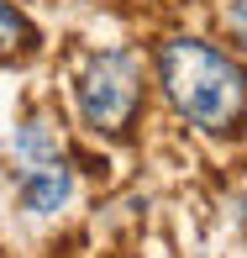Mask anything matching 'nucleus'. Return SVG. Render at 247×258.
I'll list each match as a JSON object with an SVG mask.
<instances>
[{
  "label": "nucleus",
  "mask_w": 247,
  "mask_h": 258,
  "mask_svg": "<svg viewBox=\"0 0 247 258\" xmlns=\"http://www.w3.org/2000/svg\"><path fill=\"white\" fill-rule=\"evenodd\" d=\"M158 79L174 111L210 137H231L242 121V69L195 37H169L158 48Z\"/></svg>",
  "instance_id": "1"
},
{
  "label": "nucleus",
  "mask_w": 247,
  "mask_h": 258,
  "mask_svg": "<svg viewBox=\"0 0 247 258\" xmlns=\"http://www.w3.org/2000/svg\"><path fill=\"white\" fill-rule=\"evenodd\" d=\"M137 105H142V63H137V53L111 48L79 74V116L95 132L121 137L137 121Z\"/></svg>",
  "instance_id": "2"
},
{
  "label": "nucleus",
  "mask_w": 247,
  "mask_h": 258,
  "mask_svg": "<svg viewBox=\"0 0 247 258\" xmlns=\"http://www.w3.org/2000/svg\"><path fill=\"white\" fill-rule=\"evenodd\" d=\"M16 195L32 216H58L74 195V174H68L63 153L53 158H21V179H16Z\"/></svg>",
  "instance_id": "3"
},
{
  "label": "nucleus",
  "mask_w": 247,
  "mask_h": 258,
  "mask_svg": "<svg viewBox=\"0 0 247 258\" xmlns=\"http://www.w3.org/2000/svg\"><path fill=\"white\" fill-rule=\"evenodd\" d=\"M32 42H37V32H32V21L21 16L11 0H0V58H11V53H27Z\"/></svg>",
  "instance_id": "4"
}]
</instances>
